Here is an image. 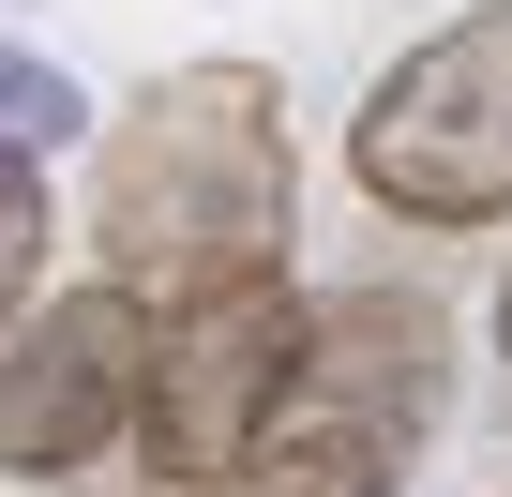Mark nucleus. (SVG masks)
Wrapping results in <instances>:
<instances>
[{"instance_id":"obj_1","label":"nucleus","mask_w":512,"mask_h":497,"mask_svg":"<svg viewBox=\"0 0 512 497\" xmlns=\"http://www.w3.org/2000/svg\"><path fill=\"white\" fill-rule=\"evenodd\" d=\"M287 241H302V151L256 61H181L91 136V257L136 302L256 287L287 272Z\"/></svg>"},{"instance_id":"obj_2","label":"nucleus","mask_w":512,"mask_h":497,"mask_svg":"<svg viewBox=\"0 0 512 497\" xmlns=\"http://www.w3.org/2000/svg\"><path fill=\"white\" fill-rule=\"evenodd\" d=\"M347 166L392 226H437V241L512 226V0H467L452 31H422L362 91Z\"/></svg>"},{"instance_id":"obj_3","label":"nucleus","mask_w":512,"mask_h":497,"mask_svg":"<svg viewBox=\"0 0 512 497\" xmlns=\"http://www.w3.org/2000/svg\"><path fill=\"white\" fill-rule=\"evenodd\" d=\"M151 347H166V302H136L121 272L46 287L0 332V482H91L106 452H136Z\"/></svg>"},{"instance_id":"obj_4","label":"nucleus","mask_w":512,"mask_h":497,"mask_svg":"<svg viewBox=\"0 0 512 497\" xmlns=\"http://www.w3.org/2000/svg\"><path fill=\"white\" fill-rule=\"evenodd\" d=\"M302 377V287L256 272V287H211V302H166V347H151V407H136V467L166 497L226 482L256 437H272Z\"/></svg>"},{"instance_id":"obj_5","label":"nucleus","mask_w":512,"mask_h":497,"mask_svg":"<svg viewBox=\"0 0 512 497\" xmlns=\"http://www.w3.org/2000/svg\"><path fill=\"white\" fill-rule=\"evenodd\" d=\"M437 407H452V317L422 287H332V302H302V377H287L272 422H332V437H362V452L407 467L437 437Z\"/></svg>"},{"instance_id":"obj_6","label":"nucleus","mask_w":512,"mask_h":497,"mask_svg":"<svg viewBox=\"0 0 512 497\" xmlns=\"http://www.w3.org/2000/svg\"><path fill=\"white\" fill-rule=\"evenodd\" d=\"M196 497H392V452H362V437H332V422H272L226 482H196Z\"/></svg>"},{"instance_id":"obj_7","label":"nucleus","mask_w":512,"mask_h":497,"mask_svg":"<svg viewBox=\"0 0 512 497\" xmlns=\"http://www.w3.org/2000/svg\"><path fill=\"white\" fill-rule=\"evenodd\" d=\"M61 136H91V91L61 76V61H31V46H0V151H61Z\"/></svg>"},{"instance_id":"obj_8","label":"nucleus","mask_w":512,"mask_h":497,"mask_svg":"<svg viewBox=\"0 0 512 497\" xmlns=\"http://www.w3.org/2000/svg\"><path fill=\"white\" fill-rule=\"evenodd\" d=\"M46 241H61V226H46V166L0 151V332L46 302Z\"/></svg>"},{"instance_id":"obj_9","label":"nucleus","mask_w":512,"mask_h":497,"mask_svg":"<svg viewBox=\"0 0 512 497\" xmlns=\"http://www.w3.org/2000/svg\"><path fill=\"white\" fill-rule=\"evenodd\" d=\"M497 347H512V272H497Z\"/></svg>"}]
</instances>
